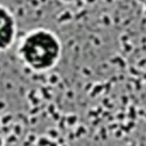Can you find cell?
<instances>
[{
    "label": "cell",
    "mask_w": 146,
    "mask_h": 146,
    "mask_svg": "<svg viewBox=\"0 0 146 146\" xmlns=\"http://www.w3.org/2000/svg\"><path fill=\"white\" fill-rule=\"evenodd\" d=\"M16 39V23L11 13L0 6V51L9 49Z\"/></svg>",
    "instance_id": "7a4b0ae2"
},
{
    "label": "cell",
    "mask_w": 146,
    "mask_h": 146,
    "mask_svg": "<svg viewBox=\"0 0 146 146\" xmlns=\"http://www.w3.org/2000/svg\"><path fill=\"white\" fill-rule=\"evenodd\" d=\"M17 55L22 63L34 72H46L57 65L62 55L58 36L47 29H34L21 40Z\"/></svg>",
    "instance_id": "6da1fadb"
}]
</instances>
